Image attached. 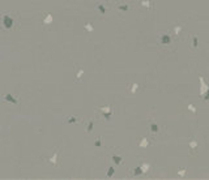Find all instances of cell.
Masks as SVG:
<instances>
[{"instance_id": "1", "label": "cell", "mask_w": 209, "mask_h": 180, "mask_svg": "<svg viewBox=\"0 0 209 180\" xmlns=\"http://www.w3.org/2000/svg\"><path fill=\"white\" fill-rule=\"evenodd\" d=\"M188 42H189V47H191V50H196V48L199 47V38H197V35H195V34L189 35Z\"/></svg>"}, {"instance_id": "2", "label": "cell", "mask_w": 209, "mask_h": 180, "mask_svg": "<svg viewBox=\"0 0 209 180\" xmlns=\"http://www.w3.org/2000/svg\"><path fill=\"white\" fill-rule=\"evenodd\" d=\"M188 149H189V153L192 155H195L197 153V150H199V142L196 140H191L188 142Z\"/></svg>"}, {"instance_id": "3", "label": "cell", "mask_w": 209, "mask_h": 180, "mask_svg": "<svg viewBox=\"0 0 209 180\" xmlns=\"http://www.w3.org/2000/svg\"><path fill=\"white\" fill-rule=\"evenodd\" d=\"M171 41H173V38H171V35H169V34H163V35L161 37V43H162V44H170Z\"/></svg>"}, {"instance_id": "4", "label": "cell", "mask_w": 209, "mask_h": 180, "mask_svg": "<svg viewBox=\"0 0 209 180\" xmlns=\"http://www.w3.org/2000/svg\"><path fill=\"white\" fill-rule=\"evenodd\" d=\"M149 131H150L152 133H158L159 132V127L156 123H150V124H149Z\"/></svg>"}, {"instance_id": "5", "label": "cell", "mask_w": 209, "mask_h": 180, "mask_svg": "<svg viewBox=\"0 0 209 180\" xmlns=\"http://www.w3.org/2000/svg\"><path fill=\"white\" fill-rule=\"evenodd\" d=\"M180 33H182V26H175L174 27V34L175 35H179Z\"/></svg>"}, {"instance_id": "6", "label": "cell", "mask_w": 209, "mask_h": 180, "mask_svg": "<svg viewBox=\"0 0 209 180\" xmlns=\"http://www.w3.org/2000/svg\"><path fill=\"white\" fill-rule=\"evenodd\" d=\"M186 174H187V170H186V168H183V170H179V171H178V175L180 176V177L186 176Z\"/></svg>"}, {"instance_id": "7", "label": "cell", "mask_w": 209, "mask_h": 180, "mask_svg": "<svg viewBox=\"0 0 209 180\" xmlns=\"http://www.w3.org/2000/svg\"><path fill=\"white\" fill-rule=\"evenodd\" d=\"M188 110H189L192 114H196V108H195V106H193V104H188Z\"/></svg>"}, {"instance_id": "8", "label": "cell", "mask_w": 209, "mask_h": 180, "mask_svg": "<svg viewBox=\"0 0 209 180\" xmlns=\"http://www.w3.org/2000/svg\"><path fill=\"white\" fill-rule=\"evenodd\" d=\"M148 145H149L148 140H146V138H142V140H141V144H140V146H142V147H144V146H148Z\"/></svg>"}, {"instance_id": "9", "label": "cell", "mask_w": 209, "mask_h": 180, "mask_svg": "<svg viewBox=\"0 0 209 180\" xmlns=\"http://www.w3.org/2000/svg\"><path fill=\"white\" fill-rule=\"evenodd\" d=\"M131 89H132V90H131V92H132V93H136V92H137V90H136V89H137V85H136V84H133Z\"/></svg>"}]
</instances>
